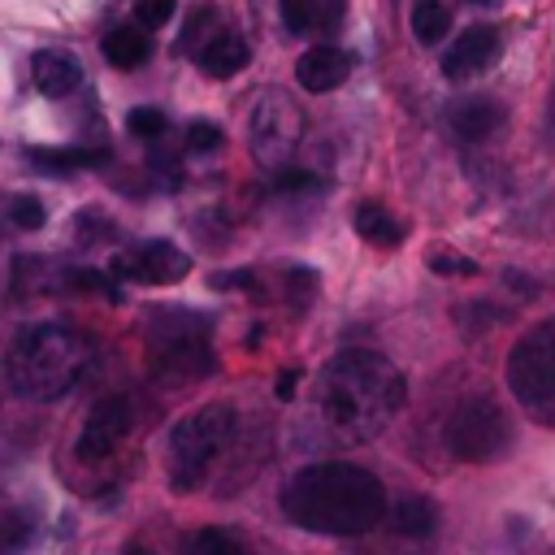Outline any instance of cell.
I'll use <instances>...</instances> for the list:
<instances>
[{"mask_svg": "<svg viewBox=\"0 0 555 555\" xmlns=\"http://www.w3.org/2000/svg\"><path fill=\"white\" fill-rule=\"evenodd\" d=\"M408 382L403 373L369 347L338 351L312 386V416L334 442H369L377 438L403 408Z\"/></svg>", "mask_w": 555, "mask_h": 555, "instance_id": "obj_1", "label": "cell"}, {"mask_svg": "<svg viewBox=\"0 0 555 555\" xmlns=\"http://www.w3.org/2000/svg\"><path fill=\"white\" fill-rule=\"evenodd\" d=\"M282 512L299 529L330 533V538H356V533H369L386 516V490L360 464L321 460V464L299 468L286 481Z\"/></svg>", "mask_w": 555, "mask_h": 555, "instance_id": "obj_2", "label": "cell"}, {"mask_svg": "<svg viewBox=\"0 0 555 555\" xmlns=\"http://www.w3.org/2000/svg\"><path fill=\"white\" fill-rule=\"evenodd\" d=\"M91 343L56 321H39L26 325L4 356V377L13 386V395L30 399V403H52L61 395H69L87 369H91Z\"/></svg>", "mask_w": 555, "mask_h": 555, "instance_id": "obj_3", "label": "cell"}, {"mask_svg": "<svg viewBox=\"0 0 555 555\" xmlns=\"http://www.w3.org/2000/svg\"><path fill=\"white\" fill-rule=\"evenodd\" d=\"M147 343H152V369L156 377L173 382H195L212 369V351H208V325L199 317H191L186 308H152V325H147Z\"/></svg>", "mask_w": 555, "mask_h": 555, "instance_id": "obj_4", "label": "cell"}, {"mask_svg": "<svg viewBox=\"0 0 555 555\" xmlns=\"http://www.w3.org/2000/svg\"><path fill=\"white\" fill-rule=\"evenodd\" d=\"M230 438H234V408L230 403H208V408L186 412L169 429V481L178 490L199 486V477L230 447Z\"/></svg>", "mask_w": 555, "mask_h": 555, "instance_id": "obj_5", "label": "cell"}, {"mask_svg": "<svg viewBox=\"0 0 555 555\" xmlns=\"http://www.w3.org/2000/svg\"><path fill=\"white\" fill-rule=\"evenodd\" d=\"M507 390L525 408L555 403V317L525 330L507 356Z\"/></svg>", "mask_w": 555, "mask_h": 555, "instance_id": "obj_6", "label": "cell"}, {"mask_svg": "<svg viewBox=\"0 0 555 555\" xmlns=\"http://www.w3.org/2000/svg\"><path fill=\"white\" fill-rule=\"evenodd\" d=\"M447 447L455 460L490 464L512 447V421L494 399H464L447 421Z\"/></svg>", "mask_w": 555, "mask_h": 555, "instance_id": "obj_7", "label": "cell"}, {"mask_svg": "<svg viewBox=\"0 0 555 555\" xmlns=\"http://www.w3.org/2000/svg\"><path fill=\"white\" fill-rule=\"evenodd\" d=\"M247 134H251L256 160L269 165V169H278V165H286L295 156V147L304 139V113H299V104L286 91L264 87L260 100H256V108H251Z\"/></svg>", "mask_w": 555, "mask_h": 555, "instance_id": "obj_8", "label": "cell"}, {"mask_svg": "<svg viewBox=\"0 0 555 555\" xmlns=\"http://www.w3.org/2000/svg\"><path fill=\"white\" fill-rule=\"evenodd\" d=\"M113 273L126 282H147V286H169L191 273V256L165 238H147L121 256H113Z\"/></svg>", "mask_w": 555, "mask_h": 555, "instance_id": "obj_9", "label": "cell"}, {"mask_svg": "<svg viewBox=\"0 0 555 555\" xmlns=\"http://www.w3.org/2000/svg\"><path fill=\"white\" fill-rule=\"evenodd\" d=\"M130 425H134V408H130V399L126 395H104L95 408H91V416H87V425H82V434H78V460H104V455H113L117 451V442L130 434Z\"/></svg>", "mask_w": 555, "mask_h": 555, "instance_id": "obj_10", "label": "cell"}, {"mask_svg": "<svg viewBox=\"0 0 555 555\" xmlns=\"http://www.w3.org/2000/svg\"><path fill=\"white\" fill-rule=\"evenodd\" d=\"M494 61H499V30L494 26H468L451 43V52H442V74L451 82H468V78L486 74Z\"/></svg>", "mask_w": 555, "mask_h": 555, "instance_id": "obj_11", "label": "cell"}, {"mask_svg": "<svg viewBox=\"0 0 555 555\" xmlns=\"http://www.w3.org/2000/svg\"><path fill=\"white\" fill-rule=\"evenodd\" d=\"M351 52H343V48H312V52H304L299 61H295V82L304 87V91H334V87H343L347 82V74H351Z\"/></svg>", "mask_w": 555, "mask_h": 555, "instance_id": "obj_12", "label": "cell"}, {"mask_svg": "<svg viewBox=\"0 0 555 555\" xmlns=\"http://www.w3.org/2000/svg\"><path fill=\"white\" fill-rule=\"evenodd\" d=\"M30 78L39 87V95L56 100V95H69L78 82H82V65L74 52H61V48H43L30 56Z\"/></svg>", "mask_w": 555, "mask_h": 555, "instance_id": "obj_13", "label": "cell"}, {"mask_svg": "<svg viewBox=\"0 0 555 555\" xmlns=\"http://www.w3.org/2000/svg\"><path fill=\"white\" fill-rule=\"evenodd\" d=\"M447 121H451V130H455L460 139L481 143V139H490V134L503 126V108H499L494 100H486V95H468V100H455V104L447 108Z\"/></svg>", "mask_w": 555, "mask_h": 555, "instance_id": "obj_14", "label": "cell"}, {"mask_svg": "<svg viewBox=\"0 0 555 555\" xmlns=\"http://www.w3.org/2000/svg\"><path fill=\"white\" fill-rule=\"evenodd\" d=\"M195 61H199V69L212 74V78H234V74L251 61V48H247V39H238V35H212V39L195 52Z\"/></svg>", "mask_w": 555, "mask_h": 555, "instance_id": "obj_15", "label": "cell"}, {"mask_svg": "<svg viewBox=\"0 0 555 555\" xmlns=\"http://www.w3.org/2000/svg\"><path fill=\"white\" fill-rule=\"evenodd\" d=\"M26 160L43 173H74V169H95L108 160V147H26Z\"/></svg>", "mask_w": 555, "mask_h": 555, "instance_id": "obj_16", "label": "cell"}, {"mask_svg": "<svg viewBox=\"0 0 555 555\" xmlns=\"http://www.w3.org/2000/svg\"><path fill=\"white\" fill-rule=\"evenodd\" d=\"M100 48H104V61H108L113 69H139V65L152 56V39H147L143 26H117V30L104 35Z\"/></svg>", "mask_w": 555, "mask_h": 555, "instance_id": "obj_17", "label": "cell"}, {"mask_svg": "<svg viewBox=\"0 0 555 555\" xmlns=\"http://www.w3.org/2000/svg\"><path fill=\"white\" fill-rule=\"evenodd\" d=\"M390 529L403 533V538H429L438 529V507L421 494H403L395 507H390Z\"/></svg>", "mask_w": 555, "mask_h": 555, "instance_id": "obj_18", "label": "cell"}, {"mask_svg": "<svg viewBox=\"0 0 555 555\" xmlns=\"http://www.w3.org/2000/svg\"><path fill=\"white\" fill-rule=\"evenodd\" d=\"M356 230H360V238H369V243H377V247H395V243L403 238V225H399L382 204H360V208H356Z\"/></svg>", "mask_w": 555, "mask_h": 555, "instance_id": "obj_19", "label": "cell"}, {"mask_svg": "<svg viewBox=\"0 0 555 555\" xmlns=\"http://www.w3.org/2000/svg\"><path fill=\"white\" fill-rule=\"evenodd\" d=\"M447 30H451V13H447L442 0H416L412 4V35H416V43L434 48V43H442Z\"/></svg>", "mask_w": 555, "mask_h": 555, "instance_id": "obj_20", "label": "cell"}, {"mask_svg": "<svg viewBox=\"0 0 555 555\" xmlns=\"http://www.w3.org/2000/svg\"><path fill=\"white\" fill-rule=\"evenodd\" d=\"M186 555H256L238 533H230V529H199L191 542H186Z\"/></svg>", "mask_w": 555, "mask_h": 555, "instance_id": "obj_21", "label": "cell"}, {"mask_svg": "<svg viewBox=\"0 0 555 555\" xmlns=\"http://www.w3.org/2000/svg\"><path fill=\"white\" fill-rule=\"evenodd\" d=\"M126 126H130L134 139H160L165 134V113L160 108H130Z\"/></svg>", "mask_w": 555, "mask_h": 555, "instance_id": "obj_22", "label": "cell"}, {"mask_svg": "<svg viewBox=\"0 0 555 555\" xmlns=\"http://www.w3.org/2000/svg\"><path fill=\"white\" fill-rule=\"evenodd\" d=\"M9 221H13L17 230H39V225L48 221V212H43V204H39L35 195H17V199L9 204Z\"/></svg>", "mask_w": 555, "mask_h": 555, "instance_id": "obj_23", "label": "cell"}, {"mask_svg": "<svg viewBox=\"0 0 555 555\" xmlns=\"http://www.w3.org/2000/svg\"><path fill=\"white\" fill-rule=\"evenodd\" d=\"M173 17V0H139L134 4V26L143 30H160Z\"/></svg>", "mask_w": 555, "mask_h": 555, "instance_id": "obj_24", "label": "cell"}, {"mask_svg": "<svg viewBox=\"0 0 555 555\" xmlns=\"http://www.w3.org/2000/svg\"><path fill=\"white\" fill-rule=\"evenodd\" d=\"M221 139H225V134H221L217 121H191V126H186V147H191V152H217Z\"/></svg>", "mask_w": 555, "mask_h": 555, "instance_id": "obj_25", "label": "cell"}, {"mask_svg": "<svg viewBox=\"0 0 555 555\" xmlns=\"http://www.w3.org/2000/svg\"><path fill=\"white\" fill-rule=\"evenodd\" d=\"M429 269H434V273H460V278H473V273H477V260L455 256V251H429Z\"/></svg>", "mask_w": 555, "mask_h": 555, "instance_id": "obj_26", "label": "cell"}, {"mask_svg": "<svg viewBox=\"0 0 555 555\" xmlns=\"http://www.w3.org/2000/svg\"><path fill=\"white\" fill-rule=\"evenodd\" d=\"M69 286H74V291H91V295H108V299H117V286H113L104 273H95V269H78V273H69Z\"/></svg>", "mask_w": 555, "mask_h": 555, "instance_id": "obj_27", "label": "cell"}, {"mask_svg": "<svg viewBox=\"0 0 555 555\" xmlns=\"http://www.w3.org/2000/svg\"><path fill=\"white\" fill-rule=\"evenodd\" d=\"M273 186H278V191H312V186H317V178H312L308 169H282V165H278Z\"/></svg>", "mask_w": 555, "mask_h": 555, "instance_id": "obj_28", "label": "cell"}, {"mask_svg": "<svg viewBox=\"0 0 555 555\" xmlns=\"http://www.w3.org/2000/svg\"><path fill=\"white\" fill-rule=\"evenodd\" d=\"M282 9H286V26L299 35V30H308V4L304 0H282Z\"/></svg>", "mask_w": 555, "mask_h": 555, "instance_id": "obj_29", "label": "cell"}, {"mask_svg": "<svg viewBox=\"0 0 555 555\" xmlns=\"http://www.w3.org/2000/svg\"><path fill=\"white\" fill-rule=\"evenodd\" d=\"M295 382H299V369H286V373H278V382H273V395H278V399H295Z\"/></svg>", "mask_w": 555, "mask_h": 555, "instance_id": "obj_30", "label": "cell"}, {"mask_svg": "<svg viewBox=\"0 0 555 555\" xmlns=\"http://www.w3.org/2000/svg\"><path fill=\"white\" fill-rule=\"evenodd\" d=\"M551 143H555V95H551Z\"/></svg>", "mask_w": 555, "mask_h": 555, "instance_id": "obj_31", "label": "cell"}, {"mask_svg": "<svg viewBox=\"0 0 555 555\" xmlns=\"http://www.w3.org/2000/svg\"><path fill=\"white\" fill-rule=\"evenodd\" d=\"M126 555H152L147 546H126Z\"/></svg>", "mask_w": 555, "mask_h": 555, "instance_id": "obj_32", "label": "cell"}, {"mask_svg": "<svg viewBox=\"0 0 555 555\" xmlns=\"http://www.w3.org/2000/svg\"><path fill=\"white\" fill-rule=\"evenodd\" d=\"M468 4H490V0H468Z\"/></svg>", "mask_w": 555, "mask_h": 555, "instance_id": "obj_33", "label": "cell"}]
</instances>
